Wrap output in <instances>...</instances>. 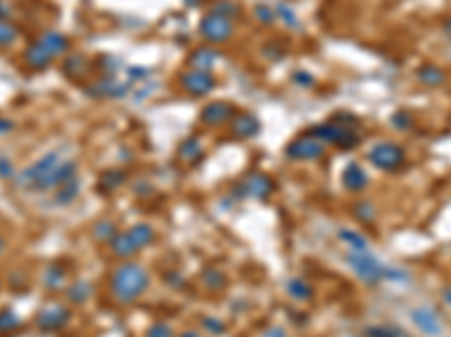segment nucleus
<instances>
[{
  "label": "nucleus",
  "mask_w": 451,
  "mask_h": 337,
  "mask_svg": "<svg viewBox=\"0 0 451 337\" xmlns=\"http://www.w3.org/2000/svg\"><path fill=\"white\" fill-rule=\"evenodd\" d=\"M210 12L212 14H219V16H226V18H232L239 14V7L235 5V3H230V0H216V3H212V7H210Z\"/></svg>",
  "instance_id": "33"
},
{
  "label": "nucleus",
  "mask_w": 451,
  "mask_h": 337,
  "mask_svg": "<svg viewBox=\"0 0 451 337\" xmlns=\"http://www.w3.org/2000/svg\"><path fill=\"white\" fill-rule=\"evenodd\" d=\"M149 272L140 263L126 261L120 268L113 270L111 275V293L120 304H131L135 299L144 295V290L149 288Z\"/></svg>",
  "instance_id": "1"
},
{
  "label": "nucleus",
  "mask_w": 451,
  "mask_h": 337,
  "mask_svg": "<svg viewBox=\"0 0 451 337\" xmlns=\"http://www.w3.org/2000/svg\"><path fill=\"white\" fill-rule=\"evenodd\" d=\"M203 156H205V151H203V144H201V140L198 138H185L183 142H180V147H178V158H180V162H185V165H189V167H194V165H198V162L203 160Z\"/></svg>",
  "instance_id": "19"
},
{
  "label": "nucleus",
  "mask_w": 451,
  "mask_h": 337,
  "mask_svg": "<svg viewBox=\"0 0 451 337\" xmlns=\"http://www.w3.org/2000/svg\"><path fill=\"white\" fill-rule=\"evenodd\" d=\"M18 27L9 21H0V48H9L18 41Z\"/></svg>",
  "instance_id": "31"
},
{
  "label": "nucleus",
  "mask_w": 451,
  "mask_h": 337,
  "mask_svg": "<svg viewBox=\"0 0 451 337\" xmlns=\"http://www.w3.org/2000/svg\"><path fill=\"white\" fill-rule=\"evenodd\" d=\"M36 43L41 45V48H45L48 50L52 57H61V54H66L68 52V48H70V43H68V39L63 36L61 32H57V30H48V32H43L39 39H36Z\"/></svg>",
  "instance_id": "17"
},
{
  "label": "nucleus",
  "mask_w": 451,
  "mask_h": 337,
  "mask_svg": "<svg viewBox=\"0 0 451 337\" xmlns=\"http://www.w3.org/2000/svg\"><path fill=\"white\" fill-rule=\"evenodd\" d=\"M0 178H3V180H12V178H16L14 162L9 160L7 156H0Z\"/></svg>",
  "instance_id": "40"
},
{
  "label": "nucleus",
  "mask_w": 451,
  "mask_h": 337,
  "mask_svg": "<svg viewBox=\"0 0 451 337\" xmlns=\"http://www.w3.org/2000/svg\"><path fill=\"white\" fill-rule=\"evenodd\" d=\"M66 279H68L66 268L59 266V263H50V266L43 270V277H41L43 286H45V288H50V290H59V288H63V284H66Z\"/></svg>",
  "instance_id": "22"
},
{
  "label": "nucleus",
  "mask_w": 451,
  "mask_h": 337,
  "mask_svg": "<svg viewBox=\"0 0 451 337\" xmlns=\"http://www.w3.org/2000/svg\"><path fill=\"white\" fill-rule=\"evenodd\" d=\"M341 180H343V187L350 189V191H364L370 182L366 169H361L357 162H350V165L343 169Z\"/></svg>",
  "instance_id": "18"
},
{
  "label": "nucleus",
  "mask_w": 451,
  "mask_h": 337,
  "mask_svg": "<svg viewBox=\"0 0 451 337\" xmlns=\"http://www.w3.org/2000/svg\"><path fill=\"white\" fill-rule=\"evenodd\" d=\"M216 61H219V54H216L212 48H207V45L194 50L192 54H189V59H187L189 68H192V70H207V72H210L216 66Z\"/></svg>",
  "instance_id": "20"
},
{
  "label": "nucleus",
  "mask_w": 451,
  "mask_h": 337,
  "mask_svg": "<svg viewBox=\"0 0 451 337\" xmlns=\"http://www.w3.org/2000/svg\"><path fill=\"white\" fill-rule=\"evenodd\" d=\"M203 284L210 288V290H219L226 286V277H223V272L221 270H205L203 272Z\"/></svg>",
  "instance_id": "34"
},
{
  "label": "nucleus",
  "mask_w": 451,
  "mask_h": 337,
  "mask_svg": "<svg viewBox=\"0 0 451 337\" xmlns=\"http://www.w3.org/2000/svg\"><path fill=\"white\" fill-rule=\"evenodd\" d=\"M332 122H337L341 126H350V129H359V117L355 113H337L332 115Z\"/></svg>",
  "instance_id": "36"
},
{
  "label": "nucleus",
  "mask_w": 451,
  "mask_h": 337,
  "mask_svg": "<svg viewBox=\"0 0 451 337\" xmlns=\"http://www.w3.org/2000/svg\"><path fill=\"white\" fill-rule=\"evenodd\" d=\"M178 86L183 93L192 95V97H205L210 95L212 90L216 88V79L212 72L207 70H185L178 75Z\"/></svg>",
  "instance_id": "8"
},
{
  "label": "nucleus",
  "mask_w": 451,
  "mask_h": 337,
  "mask_svg": "<svg viewBox=\"0 0 451 337\" xmlns=\"http://www.w3.org/2000/svg\"><path fill=\"white\" fill-rule=\"evenodd\" d=\"M273 180H271L266 173H250V176L244 178L241 182V196L255 198V200H266L273 194Z\"/></svg>",
  "instance_id": "12"
},
{
  "label": "nucleus",
  "mask_w": 451,
  "mask_h": 337,
  "mask_svg": "<svg viewBox=\"0 0 451 337\" xmlns=\"http://www.w3.org/2000/svg\"><path fill=\"white\" fill-rule=\"evenodd\" d=\"M418 79L427 86H442V84H445L447 75H445V70H440L438 66H431V63H427V66H422L418 70Z\"/></svg>",
  "instance_id": "25"
},
{
  "label": "nucleus",
  "mask_w": 451,
  "mask_h": 337,
  "mask_svg": "<svg viewBox=\"0 0 451 337\" xmlns=\"http://www.w3.org/2000/svg\"><path fill=\"white\" fill-rule=\"evenodd\" d=\"M115 234H117V232H115L113 223H108V221L97 223V225H95V230H93V236H95V239H97V241H106V243H111Z\"/></svg>",
  "instance_id": "35"
},
{
  "label": "nucleus",
  "mask_w": 451,
  "mask_h": 337,
  "mask_svg": "<svg viewBox=\"0 0 451 337\" xmlns=\"http://www.w3.org/2000/svg\"><path fill=\"white\" fill-rule=\"evenodd\" d=\"M23 59H25V66H27V68L41 72V70H48V68H50V63H52L54 57H52L48 50L41 48V45L34 41L30 48L23 52Z\"/></svg>",
  "instance_id": "16"
},
{
  "label": "nucleus",
  "mask_w": 451,
  "mask_h": 337,
  "mask_svg": "<svg viewBox=\"0 0 451 337\" xmlns=\"http://www.w3.org/2000/svg\"><path fill=\"white\" fill-rule=\"evenodd\" d=\"M90 295H93V286L88 284V281H75L70 288H68V293H66V299L70 304H86Z\"/></svg>",
  "instance_id": "24"
},
{
  "label": "nucleus",
  "mask_w": 451,
  "mask_h": 337,
  "mask_svg": "<svg viewBox=\"0 0 451 337\" xmlns=\"http://www.w3.org/2000/svg\"><path fill=\"white\" fill-rule=\"evenodd\" d=\"M355 212H357V216L361 218V221H373V218H375V209L370 207V203H359L355 207Z\"/></svg>",
  "instance_id": "42"
},
{
  "label": "nucleus",
  "mask_w": 451,
  "mask_h": 337,
  "mask_svg": "<svg viewBox=\"0 0 451 337\" xmlns=\"http://www.w3.org/2000/svg\"><path fill=\"white\" fill-rule=\"evenodd\" d=\"M63 158H66V156L61 153V149L45 153V156H41L36 162H32V165L27 167V169H23V171L16 173V187L27 189V191H36V189H39L41 182L48 178V173H50L54 167H57Z\"/></svg>",
  "instance_id": "3"
},
{
  "label": "nucleus",
  "mask_w": 451,
  "mask_h": 337,
  "mask_svg": "<svg viewBox=\"0 0 451 337\" xmlns=\"http://www.w3.org/2000/svg\"><path fill=\"white\" fill-rule=\"evenodd\" d=\"M312 133L325 144H334L339 149H355L361 144V133L359 129H350V126H341L337 122H325L314 126Z\"/></svg>",
  "instance_id": "4"
},
{
  "label": "nucleus",
  "mask_w": 451,
  "mask_h": 337,
  "mask_svg": "<svg viewBox=\"0 0 451 337\" xmlns=\"http://www.w3.org/2000/svg\"><path fill=\"white\" fill-rule=\"evenodd\" d=\"M18 326H21V317H18L12 308H3V311H0V335L12 333Z\"/></svg>",
  "instance_id": "30"
},
{
  "label": "nucleus",
  "mask_w": 451,
  "mask_h": 337,
  "mask_svg": "<svg viewBox=\"0 0 451 337\" xmlns=\"http://www.w3.org/2000/svg\"><path fill=\"white\" fill-rule=\"evenodd\" d=\"M323 153H325V142H321L312 131L298 135V138H293L284 149V156L289 160H296V162L318 160Z\"/></svg>",
  "instance_id": "7"
},
{
  "label": "nucleus",
  "mask_w": 451,
  "mask_h": 337,
  "mask_svg": "<svg viewBox=\"0 0 451 337\" xmlns=\"http://www.w3.org/2000/svg\"><path fill=\"white\" fill-rule=\"evenodd\" d=\"M293 81H296L298 86H303V88H314L316 86V79L309 75V72H296Z\"/></svg>",
  "instance_id": "43"
},
{
  "label": "nucleus",
  "mask_w": 451,
  "mask_h": 337,
  "mask_svg": "<svg viewBox=\"0 0 451 337\" xmlns=\"http://www.w3.org/2000/svg\"><path fill=\"white\" fill-rule=\"evenodd\" d=\"M133 84L129 79L120 77H102L86 86V95L93 99H122L129 95Z\"/></svg>",
  "instance_id": "9"
},
{
  "label": "nucleus",
  "mask_w": 451,
  "mask_h": 337,
  "mask_svg": "<svg viewBox=\"0 0 451 337\" xmlns=\"http://www.w3.org/2000/svg\"><path fill=\"white\" fill-rule=\"evenodd\" d=\"M339 241H343L350 250L355 252H366L368 250V241L364 234H359L355 230H341L339 232Z\"/></svg>",
  "instance_id": "27"
},
{
  "label": "nucleus",
  "mask_w": 451,
  "mask_h": 337,
  "mask_svg": "<svg viewBox=\"0 0 451 337\" xmlns=\"http://www.w3.org/2000/svg\"><path fill=\"white\" fill-rule=\"evenodd\" d=\"M198 32L207 41V43H226L232 39L235 34V25L230 18L219 16V14H207L201 18V25H198Z\"/></svg>",
  "instance_id": "10"
},
{
  "label": "nucleus",
  "mask_w": 451,
  "mask_h": 337,
  "mask_svg": "<svg viewBox=\"0 0 451 337\" xmlns=\"http://www.w3.org/2000/svg\"><path fill=\"white\" fill-rule=\"evenodd\" d=\"M442 30H445V34L451 39V16H447L445 21H442Z\"/></svg>",
  "instance_id": "47"
},
{
  "label": "nucleus",
  "mask_w": 451,
  "mask_h": 337,
  "mask_svg": "<svg viewBox=\"0 0 451 337\" xmlns=\"http://www.w3.org/2000/svg\"><path fill=\"white\" fill-rule=\"evenodd\" d=\"M124 182H126V173L122 169H108L99 176L97 187H99V191H104V194H111V191H115L117 187H122Z\"/></svg>",
  "instance_id": "23"
},
{
  "label": "nucleus",
  "mask_w": 451,
  "mask_h": 337,
  "mask_svg": "<svg viewBox=\"0 0 451 337\" xmlns=\"http://www.w3.org/2000/svg\"><path fill=\"white\" fill-rule=\"evenodd\" d=\"M391 122H393L395 129H400V131H409V129H413V117H411L409 113H395Z\"/></svg>",
  "instance_id": "38"
},
{
  "label": "nucleus",
  "mask_w": 451,
  "mask_h": 337,
  "mask_svg": "<svg viewBox=\"0 0 451 337\" xmlns=\"http://www.w3.org/2000/svg\"><path fill=\"white\" fill-rule=\"evenodd\" d=\"M3 252H5V239L0 236V254H3Z\"/></svg>",
  "instance_id": "50"
},
{
  "label": "nucleus",
  "mask_w": 451,
  "mask_h": 337,
  "mask_svg": "<svg viewBox=\"0 0 451 337\" xmlns=\"http://www.w3.org/2000/svg\"><path fill=\"white\" fill-rule=\"evenodd\" d=\"M366 337H409V335L400 329H395V326H368Z\"/></svg>",
  "instance_id": "32"
},
{
  "label": "nucleus",
  "mask_w": 451,
  "mask_h": 337,
  "mask_svg": "<svg viewBox=\"0 0 451 337\" xmlns=\"http://www.w3.org/2000/svg\"><path fill=\"white\" fill-rule=\"evenodd\" d=\"M235 117V108L228 102H210L207 106H203L201 111V122L210 129H216V126H223L226 122H230Z\"/></svg>",
  "instance_id": "14"
},
{
  "label": "nucleus",
  "mask_w": 451,
  "mask_h": 337,
  "mask_svg": "<svg viewBox=\"0 0 451 337\" xmlns=\"http://www.w3.org/2000/svg\"><path fill=\"white\" fill-rule=\"evenodd\" d=\"M178 337H198V335H196L194 331H185L183 335H178Z\"/></svg>",
  "instance_id": "49"
},
{
  "label": "nucleus",
  "mask_w": 451,
  "mask_h": 337,
  "mask_svg": "<svg viewBox=\"0 0 451 337\" xmlns=\"http://www.w3.org/2000/svg\"><path fill=\"white\" fill-rule=\"evenodd\" d=\"M368 162L382 171H397L406 160V151L402 144L397 142H377L373 149L368 151Z\"/></svg>",
  "instance_id": "6"
},
{
  "label": "nucleus",
  "mask_w": 451,
  "mask_h": 337,
  "mask_svg": "<svg viewBox=\"0 0 451 337\" xmlns=\"http://www.w3.org/2000/svg\"><path fill=\"white\" fill-rule=\"evenodd\" d=\"M147 337H174V331L169 324H153L147 331Z\"/></svg>",
  "instance_id": "41"
},
{
  "label": "nucleus",
  "mask_w": 451,
  "mask_h": 337,
  "mask_svg": "<svg viewBox=\"0 0 451 337\" xmlns=\"http://www.w3.org/2000/svg\"><path fill=\"white\" fill-rule=\"evenodd\" d=\"M273 12H275V18H280L289 30H298V27H300V18L293 12V7H289L287 3H278Z\"/></svg>",
  "instance_id": "29"
},
{
  "label": "nucleus",
  "mask_w": 451,
  "mask_h": 337,
  "mask_svg": "<svg viewBox=\"0 0 451 337\" xmlns=\"http://www.w3.org/2000/svg\"><path fill=\"white\" fill-rule=\"evenodd\" d=\"M411 322L415 324V329L422 331L424 335L429 337H438L442 333V322L436 311H431V308H413L411 311Z\"/></svg>",
  "instance_id": "13"
},
{
  "label": "nucleus",
  "mask_w": 451,
  "mask_h": 337,
  "mask_svg": "<svg viewBox=\"0 0 451 337\" xmlns=\"http://www.w3.org/2000/svg\"><path fill=\"white\" fill-rule=\"evenodd\" d=\"M153 239H156L153 227L147 225V223H138V225L129 227L126 232L115 234L113 241H111V250H113L115 257L131 259L133 254H138L140 250L147 248V245H151Z\"/></svg>",
  "instance_id": "2"
},
{
  "label": "nucleus",
  "mask_w": 451,
  "mask_h": 337,
  "mask_svg": "<svg viewBox=\"0 0 451 337\" xmlns=\"http://www.w3.org/2000/svg\"><path fill=\"white\" fill-rule=\"evenodd\" d=\"M255 18H257L259 23L271 25V23H273V18H275V12L269 5H257L255 7Z\"/></svg>",
  "instance_id": "39"
},
{
  "label": "nucleus",
  "mask_w": 451,
  "mask_h": 337,
  "mask_svg": "<svg viewBox=\"0 0 451 337\" xmlns=\"http://www.w3.org/2000/svg\"><path fill=\"white\" fill-rule=\"evenodd\" d=\"M442 299H445V302H447V304L451 306V288H447L445 293H442Z\"/></svg>",
  "instance_id": "48"
},
{
  "label": "nucleus",
  "mask_w": 451,
  "mask_h": 337,
  "mask_svg": "<svg viewBox=\"0 0 451 337\" xmlns=\"http://www.w3.org/2000/svg\"><path fill=\"white\" fill-rule=\"evenodd\" d=\"M9 16H12V5L0 0V21H9Z\"/></svg>",
  "instance_id": "45"
},
{
  "label": "nucleus",
  "mask_w": 451,
  "mask_h": 337,
  "mask_svg": "<svg viewBox=\"0 0 451 337\" xmlns=\"http://www.w3.org/2000/svg\"><path fill=\"white\" fill-rule=\"evenodd\" d=\"M262 124L253 113H235L230 120V135L237 140H250L259 133Z\"/></svg>",
  "instance_id": "15"
},
{
  "label": "nucleus",
  "mask_w": 451,
  "mask_h": 337,
  "mask_svg": "<svg viewBox=\"0 0 451 337\" xmlns=\"http://www.w3.org/2000/svg\"><path fill=\"white\" fill-rule=\"evenodd\" d=\"M203 326H205V329H210L214 335H221L223 333V324L219 320H214V317H207V320H203Z\"/></svg>",
  "instance_id": "44"
},
{
  "label": "nucleus",
  "mask_w": 451,
  "mask_h": 337,
  "mask_svg": "<svg viewBox=\"0 0 451 337\" xmlns=\"http://www.w3.org/2000/svg\"><path fill=\"white\" fill-rule=\"evenodd\" d=\"M348 266L352 268V272H355L361 281H366V284H370V286H375L384 279V263L379 261L375 254H370L368 250L366 252L350 250Z\"/></svg>",
  "instance_id": "5"
},
{
  "label": "nucleus",
  "mask_w": 451,
  "mask_h": 337,
  "mask_svg": "<svg viewBox=\"0 0 451 337\" xmlns=\"http://www.w3.org/2000/svg\"><path fill=\"white\" fill-rule=\"evenodd\" d=\"M384 279L388 281H395V284H406L409 281V275L400 268H393V266H384Z\"/></svg>",
  "instance_id": "37"
},
{
  "label": "nucleus",
  "mask_w": 451,
  "mask_h": 337,
  "mask_svg": "<svg viewBox=\"0 0 451 337\" xmlns=\"http://www.w3.org/2000/svg\"><path fill=\"white\" fill-rule=\"evenodd\" d=\"M9 131H14V122L12 120H5V117H0V135H7Z\"/></svg>",
  "instance_id": "46"
},
{
  "label": "nucleus",
  "mask_w": 451,
  "mask_h": 337,
  "mask_svg": "<svg viewBox=\"0 0 451 337\" xmlns=\"http://www.w3.org/2000/svg\"><path fill=\"white\" fill-rule=\"evenodd\" d=\"M287 293L291 295L293 299H298V302H307V299H312L314 295V288L307 284L305 279L300 277H293L291 281L287 284Z\"/></svg>",
  "instance_id": "26"
},
{
  "label": "nucleus",
  "mask_w": 451,
  "mask_h": 337,
  "mask_svg": "<svg viewBox=\"0 0 451 337\" xmlns=\"http://www.w3.org/2000/svg\"><path fill=\"white\" fill-rule=\"evenodd\" d=\"M34 324H36V329L43 331V333L63 331L70 324V311L61 304H50L36 313Z\"/></svg>",
  "instance_id": "11"
},
{
  "label": "nucleus",
  "mask_w": 451,
  "mask_h": 337,
  "mask_svg": "<svg viewBox=\"0 0 451 337\" xmlns=\"http://www.w3.org/2000/svg\"><path fill=\"white\" fill-rule=\"evenodd\" d=\"M77 196H79V178L66 182V185H61L57 189V194H54V203H57V205H68Z\"/></svg>",
  "instance_id": "28"
},
{
  "label": "nucleus",
  "mask_w": 451,
  "mask_h": 337,
  "mask_svg": "<svg viewBox=\"0 0 451 337\" xmlns=\"http://www.w3.org/2000/svg\"><path fill=\"white\" fill-rule=\"evenodd\" d=\"M61 70L68 79L79 81V79H86L90 75V63L86 57H68L66 61H63Z\"/></svg>",
  "instance_id": "21"
}]
</instances>
